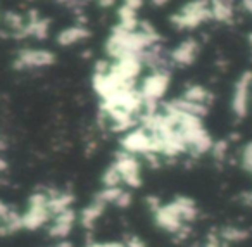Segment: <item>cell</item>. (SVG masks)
<instances>
[{
  "label": "cell",
  "instance_id": "cell-1",
  "mask_svg": "<svg viewBox=\"0 0 252 247\" xmlns=\"http://www.w3.org/2000/svg\"><path fill=\"white\" fill-rule=\"evenodd\" d=\"M156 223L168 232H180L183 225L192 221L197 216L195 202L192 199L178 197L166 206H159L156 209Z\"/></svg>",
  "mask_w": 252,
  "mask_h": 247
},
{
  "label": "cell",
  "instance_id": "cell-2",
  "mask_svg": "<svg viewBox=\"0 0 252 247\" xmlns=\"http://www.w3.org/2000/svg\"><path fill=\"white\" fill-rule=\"evenodd\" d=\"M169 83H171V76L164 70H156L144 78L138 94H140V99L144 102V109H147V114H154L156 104L164 97Z\"/></svg>",
  "mask_w": 252,
  "mask_h": 247
},
{
  "label": "cell",
  "instance_id": "cell-3",
  "mask_svg": "<svg viewBox=\"0 0 252 247\" xmlns=\"http://www.w3.org/2000/svg\"><path fill=\"white\" fill-rule=\"evenodd\" d=\"M209 19H213L211 2H190L183 5L178 14L173 16L171 23L180 30H193Z\"/></svg>",
  "mask_w": 252,
  "mask_h": 247
},
{
  "label": "cell",
  "instance_id": "cell-4",
  "mask_svg": "<svg viewBox=\"0 0 252 247\" xmlns=\"http://www.w3.org/2000/svg\"><path fill=\"white\" fill-rule=\"evenodd\" d=\"M23 216V228L26 230H36L40 226H43L50 219V211H49V195L47 194H33L30 197V206L28 211Z\"/></svg>",
  "mask_w": 252,
  "mask_h": 247
},
{
  "label": "cell",
  "instance_id": "cell-5",
  "mask_svg": "<svg viewBox=\"0 0 252 247\" xmlns=\"http://www.w3.org/2000/svg\"><path fill=\"white\" fill-rule=\"evenodd\" d=\"M114 166H116V170H118L121 180L125 181L126 185H130V187H133V188L140 187L142 175H140V163H138L137 157L123 150V152H119L118 156H116Z\"/></svg>",
  "mask_w": 252,
  "mask_h": 247
},
{
  "label": "cell",
  "instance_id": "cell-6",
  "mask_svg": "<svg viewBox=\"0 0 252 247\" xmlns=\"http://www.w3.org/2000/svg\"><path fill=\"white\" fill-rule=\"evenodd\" d=\"M56 63V56L43 49H23L14 61V70H30V68H45Z\"/></svg>",
  "mask_w": 252,
  "mask_h": 247
},
{
  "label": "cell",
  "instance_id": "cell-7",
  "mask_svg": "<svg viewBox=\"0 0 252 247\" xmlns=\"http://www.w3.org/2000/svg\"><path fill=\"white\" fill-rule=\"evenodd\" d=\"M252 90V73H244L235 85L233 97H231V109L237 118H245L249 112V101Z\"/></svg>",
  "mask_w": 252,
  "mask_h": 247
},
{
  "label": "cell",
  "instance_id": "cell-8",
  "mask_svg": "<svg viewBox=\"0 0 252 247\" xmlns=\"http://www.w3.org/2000/svg\"><path fill=\"white\" fill-rule=\"evenodd\" d=\"M197 54H199V43L193 38H189L173 49L171 59H173V63L180 64V66H190V64L195 61Z\"/></svg>",
  "mask_w": 252,
  "mask_h": 247
},
{
  "label": "cell",
  "instance_id": "cell-9",
  "mask_svg": "<svg viewBox=\"0 0 252 247\" xmlns=\"http://www.w3.org/2000/svg\"><path fill=\"white\" fill-rule=\"evenodd\" d=\"M90 36V32H88L85 26L76 25V26H69V28L63 30V32L57 35V43L63 47H71L74 43H80L83 40H87Z\"/></svg>",
  "mask_w": 252,
  "mask_h": 247
},
{
  "label": "cell",
  "instance_id": "cell-10",
  "mask_svg": "<svg viewBox=\"0 0 252 247\" xmlns=\"http://www.w3.org/2000/svg\"><path fill=\"white\" fill-rule=\"evenodd\" d=\"M211 16L220 23H228L233 18V4L230 2H211Z\"/></svg>",
  "mask_w": 252,
  "mask_h": 247
},
{
  "label": "cell",
  "instance_id": "cell-11",
  "mask_svg": "<svg viewBox=\"0 0 252 247\" xmlns=\"http://www.w3.org/2000/svg\"><path fill=\"white\" fill-rule=\"evenodd\" d=\"M182 99H183V101H187V102H192V104L207 106L211 95H209V92H207L204 87H200V85H193V87L187 88Z\"/></svg>",
  "mask_w": 252,
  "mask_h": 247
},
{
  "label": "cell",
  "instance_id": "cell-12",
  "mask_svg": "<svg viewBox=\"0 0 252 247\" xmlns=\"http://www.w3.org/2000/svg\"><path fill=\"white\" fill-rule=\"evenodd\" d=\"M104 202L102 201H94L90 206H88L87 209H83V212H81V223H83L85 226H94V223H95V219L98 218V216L102 214V211H104Z\"/></svg>",
  "mask_w": 252,
  "mask_h": 247
},
{
  "label": "cell",
  "instance_id": "cell-13",
  "mask_svg": "<svg viewBox=\"0 0 252 247\" xmlns=\"http://www.w3.org/2000/svg\"><path fill=\"white\" fill-rule=\"evenodd\" d=\"M4 21H5V25H7L9 28H12V32H16V35H18V33H21L23 30H25V26H26L25 18H23V16H19L18 12H12V11L5 12Z\"/></svg>",
  "mask_w": 252,
  "mask_h": 247
},
{
  "label": "cell",
  "instance_id": "cell-14",
  "mask_svg": "<svg viewBox=\"0 0 252 247\" xmlns=\"http://www.w3.org/2000/svg\"><path fill=\"white\" fill-rule=\"evenodd\" d=\"M102 181H104L105 188H114V187H118V185L123 181L114 164H112V166H109L107 170H105L104 176H102Z\"/></svg>",
  "mask_w": 252,
  "mask_h": 247
},
{
  "label": "cell",
  "instance_id": "cell-15",
  "mask_svg": "<svg viewBox=\"0 0 252 247\" xmlns=\"http://www.w3.org/2000/svg\"><path fill=\"white\" fill-rule=\"evenodd\" d=\"M249 237V233L244 228H226L223 232V240L226 242H242Z\"/></svg>",
  "mask_w": 252,
  "mask_h": 247
},
{
  "label": "cell",
  "instance_id": "cell-16",
  "mask_svg": "<svg viewBox=\"0 0 252 247\" xmlns=\"http://www.w3.org/2000/svg\"><path fill=\"white\" fill-rule=\"evenodd\" d=\"M240 161H242V168L252 175V142H249L247 145H244Z\"/></svg>",
  "mask_w": 252,
  "mask_h": 247
},
{
  "label": "cell",
  "instance_id": "cell-17",
  "mask_svg": "<svg viewBox=\"0 0 252 247\" xmlns=\"http://www.w3.org/2000/svg\"><path fill=\"white\" fill-rule=\"evenodd\" d=\"M9 212H11V208H9L4 201H0V221H4V219L7 218Z\"/></svg>",
  "mask_w": 252,
  "mask_h": 247
},
{
  "label": "cell",
  "instance_id": "cell-18",
  "mask_svg": "<svg viewBox=\"0 0 252 247\" xmlns=\"http://www.w3.org/2000/svg\"><path fill=\"white\" fill-rule=\"evenodd\" d=\"M126 247H145V244L142 242L140 239H137V237H131V239L128 240V244H126Z\"/></svg>",
  "mask_w": 252,
  "mask_h": 247
},
{
  "label": "cell",
  "instance_id": "cell-19",
  "mask_svg": "<svg viewBox=\"0 0 252 247\" xmlns=\"http://www.w3.org/2000/svg\"><path fill=\"white\" fill-rule=\"evenodd\" d=\"M125 5H126L128 9H131V11L137 12L138 9H140L142 5H144V2H140V0H137V2H125Z\"/></svg>",
  "mask_w": 252,
  "mask_h": 247
},
{
  "label": "cell",
  "instance_id": "cell-20",
  "mask_svg": "<svg viewBox=\"0 0 252 247\" xmlns=\"http://www.w3.org/2000/svg\"><path fill=\"white\" fill-rule=\"evenodd\" d=\"M206 247H226L224 246V240L223 239H213V240H209V242L206 244Z\"/></svg>",
  "mask_w": 252,
  "mask_h": 247
},
{
  "label": "cell",
  "instance_id": "cell-21",
  "mask_svg": "<svg viewBox=\"0 0 252 247\" xmlns=\"http://www.w3.org/2000/svg\"><path fill=\"white\" fill-rule=\"evenodd\" d=\"M88 247H126L123 244H116V242H105V244H92Z\"/></svg>",
  "mask_w": 252,
  "mask_h": 247
},
{
  "label": "cell",
  "instance_id": "cell-22",
  "mask_svg": "<svg viewBox=\"0 0 252 247\" xmlns=\"http://www.w3.org/2000/svg\"><path fill=\"white\" fill-rule=\"evenodd\" d=\"M242 5H244V9L249 12V14L252 16V0H245V2H242Z\"/></svg>",
  "mask_w": 252,
  "mask_h": 247
},
{
  "label": "cell",
  "instance_id": "cell-23",
  "mask_svg": "<svg viewBox=\"0 0 252 247\" xmlns=\"http://www.w3.org/2000/svg\"><path fill=\"white\" fill-rule=\"evenodd\" d=\"M9 168V164H7V161L5 159H2V157H0V173H2V171H5Z\"/></svg>",
  "mask_w": 252,
  "mask_h": 247
},
{
  "label": "cell",
  "instance_id": "cell-24",
  "mask_svg": "<svg viewBox=\"0 0 252 247\" xmlns=\"http://www.w3.org/2000/svg\"><path fill=\"white\" fill-rule=\"evenodd\" d=\"M7 149V143H5V140L0 137V150H5Z\"/></svg>",
  "mask_w": 252,
  "mask_h": 247
},
{
  "label": "cell",
  "instance_id": "cell-25",
  "mask_svg": "<svg viewBox=\"0 0 252 247\" xmlns=\"http://www.w3.org/2000/svg\"><path fill=\"white\" fill-rule=\"evenodd\" d=\"M98 5H114V2H98Z\"/></svg>",
  "mask_w": 252,
  "mask_h": 247
},
{
  "label": "cell",
  "instance_id": "cell-26",
  "mask_svg": "<svg viewBox=\"0 0 252 247\" xmlns=\"http://www.w3.org/2000/svg\"><path fill=\"white\" fill-rule=\"evenodd\" d=\"M57 247H71V246H69V244H66V242H63V244H59Z\"/></svg>",
  "mask_w": 252,
  "mask_h": 247
},
{
  "label": "cell",
  "instance_id": "cell-27",
  "mask_svg": "<svg viewBox=\"0 0 252 247\" xmlns=\"http://www.w3.org/2000/svg\"><path fill=\"white\" fill-rule=\"evenodd\" d=\"M249 42H251V45H252V33L249 35Z\"/></svg>",
  "mask_w": 252,
  "mask_h": 247
}]
</instances>
